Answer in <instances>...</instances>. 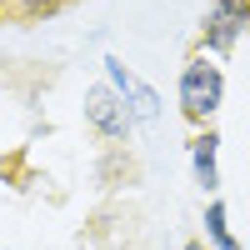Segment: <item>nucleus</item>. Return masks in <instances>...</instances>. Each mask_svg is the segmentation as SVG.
Masks as SVG:
<instances>
[{"label": "nucleus", "instance_id": "1", "mask_svg": "<svg viewBox=\"0 0 250 250\" xmlns=\"http://www.w3.org/2000/svg\"><path fill=\"white\" fill-rule=\"evenodd\" d=\"M220 95H225L220 65H210V60H190V65L180 70V110L190 120H210L220 110Z\"/></svg>", "mask_w": 250, "mask_h": 250}, {"label": "nucleus", "instance_id": "2", "mask_svg": "<svg viewBox=\"0 0 250 250\" xmlns=\"http://www.w3.org/2000/svg\"><path fill=\"white\" fill-rule=\"evenodd\" d=\"M105 75H110V90L125 100V110H130V120H140V125H150L155 115H160V95L145 85V80L125 65L120 55H105Z\"/></svg>", "mask_w": 250, "mask_h": 250}, {"label": "nucleus", "instance_id": "3", "mask_svg": "<svg viewBox=\"0 0 250 250\" xmlns=\"http://www.w3.org/2000/svg\"><path fill=\"white\" fill-rule=\"evenodd\" d=\"M85 120L95 125L100 135H110V140H120V135H130V110H125V100L110 90V85H90L85 90Z\"/></svg>", "mask_w": 250, "mask_h": 250}, {"label": "nucleus", "instance_id": "4", "mask_svg": "<svg viewBox=\"0 0 250 250\" xmlns=\"http://www.w3.org/2000/svg\"><path fill=\"white\" fill-rule=\"evenodd\" d=\"M245 20H250V5H245V0H215V5L205 10V20H200L205 45L225 55V50L235 45V35L245 30Z\"/></svg>", "mask_w": 250, "mask_h": 250}, {"label": "nucleus", "instance_id": "5", "mask_svg": "<svg viewBox=\"0 0 250 250\" xmlns=\"http://www.w3.org/2000/svg\"><path fill=\"white\" fill-rule=\"evenodd\" d=\"M215 130H205L195 145H190V165H195V185H200V190L205 195H215L220 190V165H215Z\"/></svg>", "mask_w": 250, "mask_h": 250}, {"label": "nucleus", "instance_id": "6", "mask_svg": "<svg viewBox=\"0 0 250 250\" xmlns=\"http://www.w3.org/2000/svg\"><path fill=\"white\" fill-rule=\"evenodd\" d=\"M205 235L215 240V250H240L235 235H230V225H225V205H220V200L205 205Z\"/></svg>", "mask_w": 250, "mask_h": 250}, {"label": "nucleus", "instance_id": "7", "mask_svg": "<svg viewBox=\"0 0 250 250\" xmlns=\"http://www.w3.org/2000/svg\"><path fill=\"white\" fill-rule=\"evenodd\" d=\"M185 250H205V245H185Z\"/></svg>", "mask_w": 250, "mask_h": 250}]
</instances>
